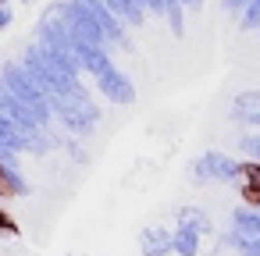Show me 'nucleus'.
Wrapping results in <instances>:
<instances>
[{"label":"nucleus","instance_id":"1","mask_svg":"<svg viewBox=\"0 0 260 256\" xmlns=\"http://www.w3.org/2000/svg\"><path fill=\"white\" fill-rule=\"evenodd\" d=\"M246 178H249V181H253V185H249V192H246V196H249V199H253V203H260V167H256V164H249V167H246Z\"/></svg>","mask_w":260,"mask_h":256},{"label":"nucleus","instance_id":"2","mask_svg":"<svg viewBox=\"0 0 260 256\" xmlns=\"http://www.w3.org/2000/svg\"><path fill=\"white\" fill-rule=\"evenodd\" d=\"M0 228H11V224H8V221H4V217H0Z\"/></svg>","mask_w":260,"mask_h":256}]
</instances>
